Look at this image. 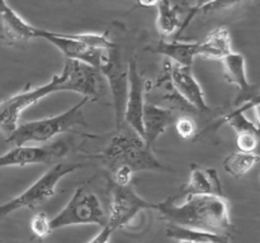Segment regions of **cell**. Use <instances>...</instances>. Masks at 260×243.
<instances>
[{
  "label": "cell",
  "instance_id": "6da1fadb",
  "mask_svg": "<svg viewBox=\"0 0 260 243\" xmlns=\"http://www.w3.org/2000/svg\"><path fill=\"white\" fill-rule=\"evenodd\" d=\"M102 89L101 71L78 61H66L62 71L52 80L35 89H25L0 103V131L9 136L19 126L23 111L41 99L58 91H75L85 98L98 95Z\"/></svg>",
  "mask_w": 260,
  "mask_h": 243
},
{
  "label": "cell",
  "instance_id": "7a4b0ae2",
  "mask_svg": "<svg viewBox=\"0 0 260 243\" xmlns=\"http://www.w3.org/2000/svg\"><path fill=\"white\" fill-rule=\"evenodd\" d=\"M160 219L167 224L193 230L231 234L233 223L225 196L217 195H187L183 204L177 205L174 197L157 202Z\"/></svg>",
  "mask_w": 260,
  "mask_h": 243
},
{
  "label": "cell",
  "instance_id": "3957f363",
  "mask_svg": "<svg viewBox=\"0 0 260 243\" xmlns=\"http://www.w3.org/2000/svg\"><path fill=\"white\" fill-rule=\"evenodd\" d=\"M94 158L111 171L118 166H127L134 172L165 170L144 139L127 126H122L106 148Z\"/></svg>",
  "mask_w": 260,
  "mask_h": 243
},
{
  "label": "cell",
  "instance_id": "277c9868",
  "mask_svg": "<svg viewBox=\"0 0 260 243\" xmlns=\"http://www.w3.org/2000/svg\"><path fill=\"white\" fill-rule=\"evenodd\" d=\"M89 98H85L69 110L63 111L60 115L43 118L40 120L27 122L19 124L14 129L13 133L7 137L5 142L14 146H24L33 142H47L56 137L57 134L70 131L75 126H86L85 118L83 114V106L88 101Z\"/></svg>",
  "mask_w": 260,
  "mask_h": 243
},
{
  "label": "cell",
  "instance_id": "5b68a950",
  "mask_svg": "<svg viewBox=\"0 0 260 243\" xmlns=\"http://www.w3.org/2000/svg\"><path fill=\"white\" fill-rule=\"evenodd\" d=\"M83 164H57L43 174L37 181L33 182L27 190L14 199L9 200L5 204L0 205V218L9 215L10 213L19 209H35L45 204L48 199L56 194L55 189L58 181L66 175L81 169Z\"/></svg>",
  "mask_w": 260,
  "mask_h": 243
},
{
  "label": "cell",
  "instance_id": "8992f818",
  "mask_svg": "<svg viewBox=\"0 0 260 243\" xmlns=\"http://www.w3.org/2000/svg\"><path fill=\"white\" fill-rule=\"evenodd\" d=\"M107 213L104 212L99 197L86 187H79L71 196L70 201L50 222L51 229H61L79 224H107Z\"/></svg>",
  "mask_w": 260,
  "mask_h": 243
},
{
  "label": "cell",
  "instance_id": "52a82bcc",
  "mask_svg": "<svg viewBox=\"0 0 260 243\" xmlns=\"http://www.w3.org/2000/svg\"><path fill=\"white\" fill-rule=\"evenodd\" d=\"M157 202H151L140 196L131 186H116L112 192L109 214L107 215V227L114 232L122 229L134 220L142 210H156Z\"/></svg>",
  "mask_w": 260,
  "mask_h": 243
},
{
  "label": "cell",
  "instance_id": "ba28073f",
  "mask_svg": "<svg viewBox=\"0 0 260 243\" xmlns=\"http://www.w3.org/2000/svg\"><path fill=\"white\" fill-rule=\"evenodd\" d=\"M69 151L68 144L63 141L53 142L46 146H14L7 153L0 156L2 167H23L36 164H50L55 159L65 156Z\"/></svg>",
  "mask_w": 260,
  "mask_h": 243
},
{
  "label": "cell",
  "instance_id": "9c48e42d",
  "mask_svg": "<svg viewBox=\"0 0 260 243\" xmlns=\"http://www.w3.org/2000/svg\"><path fill=\"white\" fill-rule=\"evenodd\" d=\"M37 38H43V39L48 40L51 45H53L57 50L62 52L66 60L78 61L84 65L96 68V70H99L106 61V56H104L106 51L96 50V48L88 46L86 43L74 39L73 37H70V34L38 29Z\"/></svg>",
  "mask_w": 260,
  "mask_h": 243
},
{
  "label": "cell",
  "instance_id": "30bf717a",
  "mask_svg": "<svg viewBox=\"0 0 260 243\" xmlns=\"http://www.w3.org/2000/svg\"><path fill=\"white\" fill-rule=\"evenodd\" d=\"M127 71H128V91H127L123 111V126L129 127L142 138V113L146 103L145 83L135 58L129 61Z\"/></svg>",
  "mask_w": 260,
  "mask_h": 243
},
{
  "label": "cell",
  "instance_id": "8fae6325",
  "mask_svg": "<svg viewBox=\"0 0 260 243\" xmlns=\"http://www.w3.org/2000/svg\"><path fill=\"white\" fill-rule=\"evenodd\" d=\"M192 67H182L167 60L165 62V71L170 84L177 91L178 95L182 96L194 110L208 111L207 103L205 99V93L202 88L193 76Z\"/></svg>",
  "mask_w": 260,
  "mask_h": 243
},
{
  "label": "cell",
  "instance_id": "7c38bea8",
  "mask_svg": "<svg viewBox=\"0 0 260 243\" xmlns=\"http://www.w3.org/2000/svg\"><path fill=\"white\" fill-rule=\"evenodd\" d=\"M99 71L108 80L112 98H113L117 128L119 129L123 126V111L124 105H126L127 91H128V71H127V67H122L121 63L118 62V58L113 52L106 56V61L101 66Z\"/></svg>",
  "mask_w": 260,
  "mask_h": 243
},
{
  "label": "cell",
  "instance_id": "4fadbf2b",
  "mask_svg": "<svg viewBox=\"0 0 260 243\" xmlns=\"http://www.w3.org/2000/svg\"><path fill=\"white\" fill-rule=\"evenodd\" d=\"M222 66L223 75L228 83L239 90L236 104L259 103V88L248 80L244 56L241 53L231 52L222 60Z\"/></svg>",
  "mask_w": 260,
  "mask_h": 243
},
{
  "label": "cell",
  "instance_id": "5bb4252c",
  "mask_svg": "<svg viewBox=\"0 0 260 243\" xmlns=\"http://www.w3.org/2000/svg\"><path fill=\"white\" fill-rule=\"evenodd\" d=\"M38 28L25 22L9 5L0 9V38L8 46L19 47L37 38Z\"/></svg>",
  "mask_w": 260,
  "mask_h": 243
},
{
  "label": "cell",
  "instance_id": "9a60e30c",
  "mask_svg": "<svg viewBox=\"0 0 260 243\" xmlns=\"http://www.w3.org/2000/svg\"><path fill=\"white\" fill-rule=\"evenodd\" d=\"M177 120V115L169 108L146 101L142 113V139L151 148L156 139Z\"/></svg>",
  "mask_w": 260,
  "mask_h": 243
},
{
  "label": "cell",
  "instance_id": "2e32d148",
  "mask_svg": "<svg viewBox=\"0 0 260 243\" xmlns=\"http://www.w3.org/2000/svg\"><path fill=\"white\" fill-rule=\"evenodd\" d=\"M183 195H217L223 196L222 185L215 169H203L193 165L189 180L180 190Z\"/></svg>",
  "mask_w": 260,
  "mask_h": 243
},
{
  "label": "cell",
  "instance_id": "e0dca14e",
  "mask_svg": "<svg viewBox=\"0 0 260 243\" xmlns=\"http://www.w3.org/2000/svg\"><path fill=\"white\" fill-rule=\"evenodd\" d=\"M233 52L231 35L226 27H217L201 42H197V57L222 61Z\"/></svg>",
  "mask_w": 260,
  "mask_h": 243
},
{
  "label": "cell",
  "instance_id": "ac0fdd59",
  "mask_svg": "<svg viewBox=\"0 0 260 243\" xmlns=\"http://www.w3.org/2000/svg\"><path fill=\"white\" fill-rule=\"evenodd\" d=\"M150 50L154 53L165 56L168 61L182 67H192L193 61L197 57V42H183V40H160Z\"/></svg>",
  "mask_w": 260,
  "mask_h": 243
},
{
  "label": "cell",
  "instance_id": "d6986e66",
  "mask_svg": "<svg viewBox=\"0 0 260 243\" xmlns=\"http://www.w3.org/2000/svg\"><path fill=\"white\" fill-rule=\"evenodd\" d=\"M167 237L178 240L179 243H230V235L218 233L193 230L177 225H167Z\"/></svg>",
  "mask_w": 260,
  "mask_h": 243
},
{
  "label": "cell",
  "instance_id": "ffe728a7",
  "mask_svg": "<svg viewBox=\"0 0 260 243\" xmlns=\"http://www.w3.org/2000/svg\"><path fill=\"white\" fill-rule=\"evenodd\" d=\"M157 7L156 28L161 37H168L180 29V7L172 4L170 0H160Z\"/></svg>",
  "mask_w": 260,
  "mask_h": 243
},
{
  "label": "cell",
  "instance_id": "44dd1931",
  "mask_svg": "<svg viewBox=\"0 0 260 243\" xmlns=\"http://www.w3.org/2000/svg\"><path fill=\"white\" fill-rule=\"evenodd\" d=\"M259 161V154L255 152H234L223 159V169L234 177H243L248 174Z\"/></svg>",
  "mask_w": 260,
  "mask_h": 243
},
{
  "label": "cell",
  "instance_id": "7402d4cb",
  "mask_svg": "<svg viewBox=\"0 0 260 243\" xmlns=\"http://www.w3.org/2000/svg\"><path fill=\"white\" fill-rule=\"evenodd\" d=\"M51 219L45 214V213H37L33 215L32 220H30V230H32L33 235L38 239H45L50 235L52 232L50 224Z\"/></svg>",
  "mask_w": 260,
  "mask_h": 243
},
{
  "label": "cell",
  "instance_id": "603a6c76",
  "mask_svg": "<svg viewBox=\"0 0 260 243\" xmlns=\"http://www.w3.org/2000/svg\"><path fill=\"white\" fill-rule=\"evenodd\" d=\"M246 0H212L208 4L203 5L200 9L196 12L197 13H203V14H208V13H217V12H223V10H230L234 8L239 7L243 3H245Z\"/></svg>",
  "mask_w": 260,
  "mask_h": 243
},
{
  "label": "cell",
  "instance_id": "cb8c5ba5",
  "mask_svg": "<svg viewBox=\"0 0 260 243\" xmlns=\"http://www.w3.org/2000/svg\"><path fill=\"white\" fill-rule=\"evenodd\" d=\"M175 128L183 139H192L197 134V124L190 116L183 115L175 120Z\"/></svg>",
  "mask_w": 260,
  "mask_h": 243
},
{
  "label": "cell",
  "instance_id": "d4e9b609",
  "mask_svg": "<svg viewBox=\"0 0 260 243\" xmlns=\"http://www.w3.org/2000/svg\"><path fill=\"white\" fill-rule=\"evenodd\" d=\"M259 143V134L243 133L236 136V144L241 152H255Z\"/></svg>",
  "mask_w": 260,
  "mask_h": 243
},
{
  "label": "cell",
  "instance_id": "484cf974",
  "mask_svg": "<svg viewBox=\"0 0 260 243\" xmlns=\"http://www.w3.org/2000/svg\"><path fill=\"white\" fill-rule=\"evenodd\" d=\"M112 174L116 186H129L134 171L127 166H118L112 171Z\"/></svg>",
  "mask_w": 260,
  "mask_h": 243
},
{
  "label": "cell",
  "instance_id": "4316f807",
  "mask_svg": "<svg viewBox=\"0 0 260 243\" xmlns=\"http://www.w3.org/2000/svg\"><path fill=\"white\" fill-rule=\"evenodd\" d=\"M210 2H212V0H197V3H196V5L193 8H190L189 9V13H188V15H187V18H185V20L184 22L182 23V25H180V29L178 30V34L177 35H179L180 33L182 32H184L185 30V28L188 27V24H189L190 22H192V19L193 18H194V15H196V12H197L198 9H200L201 7H203V5H206V4H208V3Z\"/></svg>",
  "mask_w": 260,
  "mask_h": 243
},
{
  "label": "cell",
  "instance_id": "83f0119b",
  "mask_svg": "<svg viewBox=\"0 0 260 243\" xmlns=\"http://www.w3.org/2000/svg\"><path fill=\"white\" fill-rule=\"evenodd\" d=\"M112 234H113V232L107 225H104V227H102L101 232L95 237L91 238L88 243H111Z\"/></svg>",
  "mask_w": 260,
  "mask_h": 243
},
{
  "label": "cell",
  "instance_id": "f1b7e54d",
  "mask_svg": "<svg viewBox=\"0 0 260 243\" xmlns=\"http://www.w3.org/2000/svg\"><path fill=\"white\" fill-rule=\"evenodd\" d=\"M160 0H137V3H139L141 7H145V8H151V7H156L157 4H159Z\"/></svg>",
  "mask_w": 260,
  "mask_h": 243
},
{
  "label": "cell",
  "instance_id": "f546056e",
  "mask_svg": "<svg viewBox=\"0 0 260 243\" xmlns=\"http://www.w3.org/2000/svg\"><path fill=\"white\" fill-rule=\"evenodd\" d=\"M7 5V0H0V9H2L3 7H5Z\"/></svg>",
  "mask_w": 260,
  "mask_h": 243
}]
</instances>
